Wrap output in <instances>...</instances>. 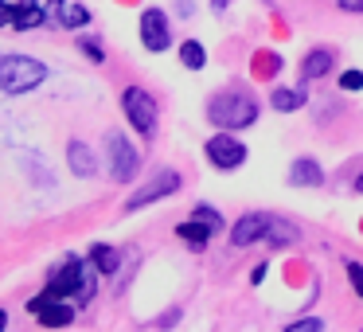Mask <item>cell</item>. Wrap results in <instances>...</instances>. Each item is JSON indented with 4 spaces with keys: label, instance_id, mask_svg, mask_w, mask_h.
<instances>
[{
    "label": "cell",
    "instance_id": "obj_1",
    "mask_svg": "<svg viewBox=\"0 0 363 332\" xmlns=\"http://www.w3.org/2000/svg\"><path fill=\"white\" fill-rule=\"evenodd\" d=\"M94 262H86V258H79V254H67L63 262H59L55 270H51V282H48V289L55 293V297H63V301H74V305H86V301H94Z\"/></svg>",
    "mask_w": 363,
    "mask_h": 332
},
{
    "label": "cell",
    "instance_id": "obj_2",
    "mask_svg": "<svg viewBox=\"0 0 363 332\" xmlns=\"http://www.w3.org/2000/svg\"><path fill=\"white\" fill-rule=\"evenodd\" d=\"M207 121L211 126H219V129H246V126H254L258 121V102H254L246 90H219V94L207 102Z\"/></svg>",
    "mask_w": 363,
    "mask_h": 332
},
{
    "label": "cell",
    "instance_id": "obj_3",
    "mask_svg": "<svg viewBox=\"0 0 363 332\" xmlns=\"http://www.w3.org/2000/svg\"><path fill=\"white\" fill-rule=\"evenodd\" d=\"M48 79V67L32 55H0V90L4 94H28Z\"/></svg>",
    "mask_w": 363,
    "mask_h": 332
},
{
    "label": "cell",
    "instance_id": "obj_4",
    "mask_svg": "<svg viewBox=\"0 0 363 332\" xmlns=\"http://www.w3.org/2000/svg\"><path fill=\"white\" fill-rule=\"evenodd\" d=\"M121 114L125 121L137 129V137H152L157 133V98L149 94L145 87H125L121 90Z\"/></svg>",
    "mask_w": 363,
    "mask_h": 332
},
{
    "label": "cell",
    "instance_id": "obj_5",
    "mask_svg": "<svg viewBox=\"0 0 363 332\" xmlns=\"http://www.w3.org/2000/svg\"><path fill=\"white\" fill-rule=\"evenodd\" d=\"M106 153H110V176L118 184H129L137 176V168H141V153H137V145L129 141L125 133H106Z\"/></svg>",
    "mask_w": 363,
    "mask_h": 332
},
{
    "label": "cell",
    "instance_id": "obj_6",
    "mask_svg": "<svg viewBox=\"0 0 363 332\" xmlns=\"http://www.w3.org/2000/svg\"><path fill=\"white\" fill-rule=\"evenodd\" d=\"M180 172H172V168H160L152 180H145L141 188L133 192V196L125 199V211H141V207H149V204H157V199H164V196H172V192H180Z\"/></svg>",
    "mask_w": 363,
    "mask_h": 332
},
{
    "label": "cell",
    "instance_id": "obj_7",
    "mask_svg": "<svg viewBox=\"0 0 363 332\" xmlns=\"http://www.w3.org/2000/svg\"><path fill=\"white\" fill-rule=\"evenodd\" d=\"M203 153L215 168H223V172H230V168H238L246 160V145L235 137V129H219V133L203 145Z\"/></svg>",
    "mask_w": 363,
    "mask_h": 332
},
{
    "label": "cell",
    "instance_id": "obj_8",
    "mask_svg": "<svg viewBox=\"0 0 363 332\" xmlns=\"http://www.w3.org/2000/svg\"><path fill=\"white\" fill-rule=\"evenodd\" d=\"M141 43H145V51H152V55L168 51V43H172L168 12H160V9H145L141 12Z\"/></svg>",
    "mask_w": 363,
    "mask_h": 332
},
{
    "label": "cell",
    "instance_id": "obj_9",
    "mask_svg": "<svg viewBox=\"0 0 363 332\" xmlns=\"http://www.w3.org/2000/svg\"><path fill=\"white\" fill-rule=\"evenodd\" d=\"M48 24H59V28H71V32H82L90 24V9L79 4V0H48Z\"/></svg>",
    "mask_w": 363,
    "mask_h": 332
},
{
    "label": "cell",
    "instance_id": "obj_10",
    "mask_svg": "<svg viewBox=\"0 0 363 332\" xmlns=\"http://www.w3.org/2000/svg\"><path fill=\"white\" fill-rule=\"evenodd\" d=\"M269 223H274V215H262V211H250L242 215V219L230 227V246H238V250H246V246L262 243V238L269 235Z\"/></svg>",
    "mask_w": 363,
    "mask_h": 332
},
{
    "label": "cell",
    "instance_id": "obj_11",
    "mask_svg": "<svg viewBox=\"0 0 363 332\" xmlns=\"http://www.w3.org/2000/svg\"><path fill=\"white\" fill-rule=\"evenodd\" d=\"M48 20V9H43L40 0H16L12 4V32H32Z\"/></svg>",
    "mask_w": 363,
    "mask_h": 332
},
{
    "label": "cell",
    "instance_id": "obj_12",
    "mask_svg": "<svg viewBox=\"0 0 363 332\" xmlns=\"http://www.w3.org/2000/svg\"><path fill=\"white\" fill-rule=\"evenodd\" d=\"M67 165H71V172L82 176V180H90V176L98 172V160H94V153H90L86 141H71V145H67Z\"/></svg>",
    "mask_w": 363,
    "mask_h": 332
},
{
    "label": "cell",
    "instance_id": "obj_13",
    "mask_svg": "<svg viewBox=\"0 0 363 332\" xmlns=\"http://www.w3.org/2000/svg\"><path fill=\"white\" fill-rule=\"evenodd\" d=\"M40 316L48 328H63V324H71L74 321V301H63V297H51V301H43L40 305Z\"/></svg>",
    "mask_w": 363,
    "mask_h": 332
},
{
    "label": "cell",
    "instance_id": "obj_14",
    "mask_svg": "<svg viewBox=\"0 0 363 332\" xmlns=\"http://www.w3.org/2000/svg\"><path fill=\"white\" fill-rule=\"evenodd\" d=\"M289 184L293 188H316V184H324V168L313 157H301L289 165Z\"/></svg>",
    "mask_w": 363,
    "mask_h": 332
},
{
    "label": "cell",
    "instance_id": "obj_15",
    "mask_svg": "<svg viewBox=\"0 0 363 332\" xmlns=\"http://www.w3.org/2000/svg\"><path fill=\"white\" fill-rule=\"evenodd\" d=\"M332 63H336V51L332 48H313L305 55V63H301V79H324L332 71Z\"/></svg>",
    "mask_w": 363,
    "mask_h": 332
},
{
    "label": "cell",
    "instance_id": "obj_16",
    "mask_svg": "<svg viewBox=\"0 0 363 332\" xmlns=\"http://www.w3.org/2000/svg\"><path fill=\"white\" fill-rule=\"evenodd\" d=\"M211 235H215V227H207L203 219H188L176 227V238H184V246H191V250H203Z\"/></svg>",
    "mask_w": 363,
    "mask_h": 332
},
{
    "label": "cell",
    "instance_id": "obj_17",
    "mask_svg": "<svg viewBox=\"0 0 363 332\" xmlns=\"http://www.w3.org/2000/svg\"><path fill=\"white\" fill-rule=\"evenodd\" d=\"M90 262H94V270L98 274H118L121 270V250L118 246H106V243H98V246H90Z\"/></svg>",
    "mask_w": 363,
    "mask_h": 332
},
{
    "label": "cell",
    "instance_id": "obj_18",
    "mask_svg": "<svg viewBox=\"0 0 363 332\" xmlns=\"http://www.w3.org/2000/svg\"><path fill=\"white\" fill-rule=\"evenodd\" d=\"M269 106H274L277 114H293L305 106V87H277L274 94H269Z\"/></svg>",
    "mask_w": 363,
    "mask_h": 332
},
{
    "label": "cell",
    "instance_id": "obj_19",
    "mask_svg": "<svg viewBox=\"0 0 363 332\" xmlns=\"http://www.w3.org/2000/svg\"><path fill=\"white\" fill-rule=\"evenodd\" d=\"M180 63L188 67V71H203V67H207V48L199 40L180 43Z\"/></svg>",
    "mask_w": 363,
    "mask_h": 332
},
{
    "label": "cell",
    "instance_id": "obj_20",
    "mask_svg": "<svg viewBox=\"0 0 363 332\" xmlns=\"http://www.w3.org/2000/svg\"><path fill=\"white\" fill-rule=\"evenodd\" d=\"M266 243H274V246H289V243H297V227H293V223H285V219H274V223H269Z\"/></svg>",
    "mask_w": 363,
    "mask_h": 332
},
{
    "label": "cell",
    "instance_id": "obj_21",
    "mask_svg": "<svg viewBox=\"0 0 363 332\" xmlns=\"http://www.w3.org/2000/svg\"><path fill=\"white\" fill-rule=\"evenodd\" d=\"M191 219H203V223H207V227H215V231H223V215H219V211H215V207H211V204H196V207H191Z\"/></svg>",
    "mask_w": 363,
    "mask_h": 332
},
{
    "label": "cell",
    "instance_id": "obj_22",
    "mask_svg": "<svg viewBox=\"0 0 363 332\" xmlns=\"http://www.w3.org/2000/svg\"><path fill=\"white\" fill-rule=\"evenodd\" d=\"M79 51L90 59V63H106V51H102V43H98V40H79Z\"/></svg>",
    "mask_w": 363,
    "mask_h": 332
},
{
    "label": "cell",
    "instance_id": "obj_23",
    "mask_svg": "<svg viewBox=\"0 0 363 332\" xmlns=\"http://www.w3.org/2000/svg\"><path fill=\"white\" fill-rule=\"evenodd\" d=\"M340 90L359 94V90H363V71H344V74H340Z\"/></svg>",
    "mask_w": 363,
    "mask_h": 332
},
{
    "label": "cell",
    "instance_id": "obj_24",
    "mask_svg": "<svg viewBox=\"0 0 363 332\" xmlns=\"http://www.w3.org/2000/svg\"><path fill=\"white\" fill-rule=\"evenodd\" d=\"M347 282H352V289L355 293H359V301H363V266H359V262H347Z\"/></svg>",
    "mask_w": 363,
    "mask_h": 332
},
{
    "label": "cell",
    "instance_id": "obj_25",
    "mask_svg": "<svg viewBox=\"0 0 363 332\" xmlns=\"http://www.w3.org/2000/svg\"><path fill=\"white\" fill-rule=\"evenodd\" d=\"M320 328H324L320 316H308V321H293L289 324V332H320Z\"/></svg>",
    "mask_w": 363,
    "mask_h": 332
},
{
    "label": "cell",
    "instance_id": "obj_26",
    "mask_svg": "<svg viewBox=\"0 0 363 332\" xmlns=\"http://www.w3.org/2000/svg\"><path fill=\"white\" fill-rule=\"evenodd\" d=\"M12 24V0H0V28Z\"/></svg>",
    "mask_w": 363,
    "mask_h": 332
},
{
    "label": "cell",
    "instance_id": "obj_27",
    "mask_svg": "<svg viewBox=\"0 0 363 332\" xmlns=\"http://www.w3.org/2000/svg\"><path fill=\"white\" fill-rule=\"evenodd\" d=\"M340 9L344 12H363V0H340Z\"/></svg>",
    "mask_w": 363,
    "mask_h": 332
},
{
    "label": "cell",
    "instance_id": "obj_28",
    "mask_svg": "<svg viewBox=\"0 0 363 332\" xmlns=\"http://www.w3.org/2000/svg\"><path fill=\"white\" fill-rule=\"evenodd\" d=\"M211 9H215V12H223V9H227V0H211Z\"/></svg>",
    "mask_w": 363,
    "mask_h": 332
},
{
    "label": "cell",
    "instance_id": "obj_29",
    "mask_svg": "<svg viewBox=\"0 0 363 332\" xmlns=\"http://www.w3.org/2000/svg\"><path fill=\"white\" fill-rule=\"evenodd\" d=\"M0 328H9V313L4 309H0Z\"/></svg>",
    "mask_w": 363,
    "mask_h": 332
},
{
    "label": "cell",
    "instance_id": "obj_30",
    "mask_svg": "<svg viewBox=\"0 0 363 332\" xmlns=\"http://www.w3.org/2000/svg\"><path fill=\"white\" fill-rule=\"evenodd\" d=\"M355 192H359V196H363V172H359V180H355Z\"/></svg>",
    "mask_w": 363,
    "mask_h": 332
}]
</instances>
